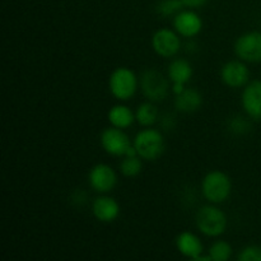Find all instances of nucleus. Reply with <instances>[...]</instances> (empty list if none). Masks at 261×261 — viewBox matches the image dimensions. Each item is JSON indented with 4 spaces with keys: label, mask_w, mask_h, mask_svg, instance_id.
I'll use <instances>...</instances> for the list:
<instances>
[{
    "label": "nucleus",
    "mask_w": 261,
    "mask_h": 261,
    "mask_svg": "<svg viewBox=\"0 0 261 261\" xmlns=\"http://www.w3.org/2000/svg\"><path fill=\"white\" fill-rule=\"evenodd\" d=\"M109 87L115 98L120 101H127L137 92V75L134 71L127 68H117L110 76Z\"/></svg>",
    "instance_id": "20e7f679"
},
{
    "label": "nucleus",
    "mask_w": 261,
    "mask_h": 261,
    "mask_svg": "<svg viewBox=\"0 0 261 261\" xmlns=\"http://www.w3.org/2000/svg\"><path fill=\"white\" fill-rule=\"evenodd\" d=\"M249 69L241 61H229L223 65L221 70V78L231 88L244 87L249 81Z\"/></svg>",
    "instance_id": "9d476101"
},
{
    "label": "nucleus",
    "mask_w": 261,
    "mask_h": 261,
    "mask_svg": "<svg viewBox=\"0 0 261 261\" xmlns=\"http://www.w3.org/2000/svg\"><path fill=\"white\" fill-rule=\"evenodd\" d=\"M134 147L139 157L147 161H155L165 152V139L154 129H145L138 133L134 139Z\"/></svg>",
    "instance_id": "7ed1b4c3"
},
{
    "label": "nucleus",
    "mask_w": 261,
    "mask_h": 261,
    "mask_svg": "<svg viewBox=\"0 0 261 261\" xmlns=\"http://www.w3.org/2000/svg\"><path fill=\"white\" fill-rule=\"evenodd\" d=\"M152 47L162 58H172L180 50L181 42L173 31L163 28L153 35Z\"/></svg>",
    "instance_id": "6e6552de"
},
{
    "label": "nucleus",
    "mask_w": 261,
    "mask_h": 261,
    "mask_svg": "<svg viewBox=\"0 0 261 261\" xmlns=\"http://www.w3.org/2000/svg\"><path fill=\"white\" fill-rule=\"evenodd\" d=\"M142 157L139 155H125L122 162L120 163V170L121 173L126 177H135L139 175L143 170Z\"/></svg>",
    "instance_id": "6ab92c4d"
},
{
    "label": "nucleus",
    "mask_w": 261,
    "mask_h": 261,
    "mask_svg": "<svg viewBox=\"0 0 261 261\" xmlns=\"http://www.w3.org/2000/svg\"><path fill=\"white\" fill-rule=\"evenodd\" d=\"M185 7L189 8H200L206 3V0H181Z\"/></svg>",
    "instance_id": "5701e85b"
},
{
    "label": "nucleus",
    "mask_w": 261,
    "mask_h": 261,
    "mask_svg": "<svg viewBox=\"0 0 261 261\" xmlns=\"http://www.w3.org/2000/svg\"><path fill=\"white\" fill-rule=\"evenodd\" d=\"M200 93L194 88H185L180 94H176V109L182 112H194L201 106Z\"/></svg>",
    "instance_id": "2eb2a0df"
},
{
    "label": "nucleus",
    "mask_w": 261,
    "mask_h": 261,
    "mask_svg": "<svg viewBox=\"0 0 261 261\" xmlns=\"http://www.w3.org/2000/svg\"><path fill=\"white\" fill-rule=\"evenodd\" d=\"M137 119L133 114L132 110L124 105H116L109 111V121L112 126L119 127V129H126L134 122Z\"/></svg>",
    "instance_id": "f3484780"
},
{
    "label": "nucleus",
    "mask_w": 261,
    "mask_h": 261,
    "mask_svg": "<svg viewBox=\"0 0 261 261\" xmlns=\"http://www.w3.org/2000/svg\"><path fill=\"white\" fill-rule=\"evenodd\" d=\"M242 106L249 116L261 120V81L251 82L242 93Z\"/></svg>",
    "instance_id": "f8f14e48"
},
{
    "label": "nucleus",
    "mask_w": 261,
    "mask_h": 261,
    "mask_svg": "<svg viewBox=\"0 0 261 261\" xmlns=\"http://www.w3.org/2000/svg\"><path fill=\"white\" fill-rule=\"evenodd\" d=\"M240 261H261V246L252 245L247 246L240 252L239 255Z\"/></svg>",
    "instance_id": "4be33fe9"
},
{
    "label": "nucleus",
    "mask_w": 261,
    "mask_h": 261,
    "mask_svg": "<svg viewBox=\"0 0 261 261\" xmlns=\"http://www.w3.org/2000/svg\"><path fill=\"white\" fill-rule=\"evenodd\" d=\"M92 212L99 222L110 223L119 217L120 206L115 199L110 198V196H99L93 201Z\"/></svg>",
    "instance_id": "ddd939ff"
},
{
    "label": "nucleus",
    "mask_w": 261,
    "mask_h": 261,
    "mask_svg": "<svg viewBox=\"0 0 261 261\" xmlns=\"http://www.w3.org/2000/svg\"><path fill=\"white\" fill-rule=\"evenodd\" d=\"M173 27L184 37H194L201 31L203 22L196 13L191 10H182L175 15Z\"/></svg>",
    "instance_id": "9b49d317"
},
{
    "label": "nucleus",
    "mask_w": 261,
    "mask_h": 261,
    "mask_svg": "<svg viewBox=\"0 0 261 261\" xmlns=\"http://www.w3.org/2000/svg\"><path fill=\"white\" fill-rule=\"evenodd\" d=\"M142 91L148 99L153 102L162 101L167 97L168 83L165 76L157 70H145L142 75Z\"/></svg>",
    "instance_id": "423d86ee"
},
{
    "label": "nucleus",
    "mask_w": 261,
    "mask_h": 261,
    "mask_svg": "<svg viewBox=\"0 0 261 261\" xmlns=\"http://www.w3.org/2000/svg\"><path fill=\"white\" fill-rule=\"evenodd\" d=\"M209 255L213 261H227L232 256V247L226 241H217L209 249Z\"/></svg>",
    "instance_id": "aec40b11"
},
{
    "label": "nucleus",
    "mask_w": 261,
    "mask_h": 261,
    "mask_svg": "<svg viewBox=\"0 0 261 261\" xmlns=\"http://www.w3.org/2000/svg\"><path fill=\"white\" fill-rule=\"evenodd\" d=\"M184 7V3L181 0H163L160 5H158V13L162 15H172L180 13L181 8Z\"/></svg>",
    "instance_id": "412c9836"
},
{
    "label": "nucleus",
    "mask_w": 261,
    "mask_h": 261,
    "mask_svg": "<svg viewBox=\"0 0 261 261\" xmlns=\"http://www.w3.org/2000/svg\"><path fill=\"white\" fill-rule=\"evenodd\" d=\"M193 76V66L184 59H177L170 64L168 68V78L173 84H186Z\"/></svg>",
    "instance_id": "dca6fc26"
},
{
    "label": "nucleus",
    "mask_w": 261,
    "mask_h": 261,
    "mask_svg": "<svg viewBox=\"0 0 261 261\" xmlns=\"http://www.w3.org/2000/svg\"><path fill=\"white\" fill-rule=\"evenodd\" d=\"M101 144L109 154L115 157H125L133 147L129 137L122 132V129L115 126L103 130L101 135Z\"/></svg>",
    "instance_id": "39448f33"
},
{
    "label": "nucleus",
    "mask_w": 261,
    "mask_h": 261,
    "mask_svg": "<svg viewBox=\"0 0 261 261\" xmlns=\"http://www.w3.org/2000/svg\"><path fill=\"white\" fill-rule=\"evenodd\" d=\"M196 226L205 236L218 237L226 231L227 217L217 206H203L196 214Z\"/></svg>",
    "instance_id": "f03ea898"
},
{
    "label": "nucleus",
    "mask_w": 261,
    "mask_h": 261,
    "mask_svg": "<svg viewBox=\"0 0 261 261\" xmlns=\"http://www.w3.org/2000/svg\"><path fill=\"white\" fill-rule=\"evenodd\" d=\"M176 246L181 255L194 260L199 255L203 254V244L200 239L191 232H182L176 239Z\"/></svg>",
    "instance_id": "4468645a"
},
{
    "label": "nucleus",
    "mask_w": 261,
    "mask_h": 261,
    "mask_svg": "<svg viewBox=\"0 0 261 261\" xmlns=\"http://www.w3.org/2000/svg\"><path fill=\"white\" fill-rule=\"evenodd\" d=\"M232 184L228 176L221 171H212L204 177L201 191L204 198L213 204L223 203L231 195Z\"/></svg>",
    "instance_id": "f257e3e1"
},
{
    "label": "nucleus",
    "mask_w": 261,
    "mask_h": 261,
    "mask_svg": "<svg viewBox=\"0 0 261 261\" xmlns=\"http://www.w3.org/2000/svg\"><path fill=\"white\" fill-rule=\"evenodd\" d=\"M89 185L98 193H109L116 186L117 176L109 165L99 163L94 166L88 175Z\"/></svg>",
    "instance_id": "1a4fd4ad"
},
{
    "label": "nucleus",
    "mask_w": 261,
    "mask_h": 261,
    "mask_svg": "<svg viewBox=\"0 0 261 261\" xmlns=\"http://www.w3.org/2000/svg\"><path fill=\"white\" fill-rule=\"evenodd\" d=\"M234 51L241 60L249 63L261 61V32H249L239 37Z\"/></svg>",
    "instance_id": "0eeeda50"
},
{
    "label": "nucleus",
    "mask_w": 261,
    "mask_h": 261,
    "mask_svg": "<svg viewBox=\"0 0 261 261\" xmlns=\"http://www.w3.org/2000/svg\"><path fill=\"white\" fill-rule=\"evenodd\" d=\"M157 116V107L153 103H150V102H145V103L140 105L137 110V114H135L138 122L143 125V126H150V125L154 124Z\"/></svg>",
    "instance_id": "a211bd4d"
}]
</instances>
